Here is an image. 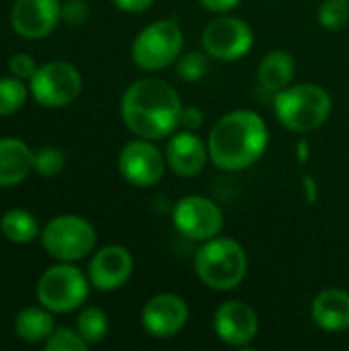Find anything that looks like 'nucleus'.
Instances as JSON below:
<instances>
[{"instance_id": "11", "label": "nucleus", "mask_w": 349, "mask_h": 351, "mask_svg": "<svg viewBox=\"0 0 349 351\" xmlns=\"http://www.w3.org/2000/svg\"><path fill=\"white\" fill-rule=\"evenodd\" d=\"M165 154L152 144V140L140 138L128 142L119 152V173L134 187L156 185L165 175Z\"/></svg>"}, {"instance_id": "33", "label": "nucleus", "mask_w": 349, "mask_h": 351, "mask_svg": "<svg viewBox=\"0 0 349 351\" xmlns=\"http://www.w3.org/2000/svg\"><path fill=\"white\" fill-rule=\"evenodd\" d=\"M302 183H304V199H306V204H315L317 202V197H319V191H317V181L311 177V175H304L302 177Z\"/></svg>"}, {"instance_id": "24", "label": "nucleus", "mask_w": 349, "mask_h": 351, "mask_svg": "<svg viewBox=\"0 0 349 351\" xmlns=\"http://www.w3.org/2000/svg\"><path fill=\"white\" fill-rule=\"evenodd\" d=\"M208 53L206 51H187L177 58V74L185 82H197L208 74Z\"/></svg>"}, {"instance_id": "14", "label": "nucleus", "mask_w": 349, "mask_h": 351, "mask_svg": "<svg viewBox=\"0 0 349 351\" xmlns=\"http://www.w3.org/2000/svg\"><path fill=\"white\" fill-rule=\"evenodd\" d=\"M62 19L58 0H16L10 10L12 29L25 39H41L49 35Z\"/></svg>"}, {"instance_id": "12", "label": "nucleus", "mask_w": 349, "mask_h": 351, "mask_svg": "<svg viewBox=\"0 0 349 351\" xmlns=\"http://www.w3.org/2000/svg\"><path fill=\"white\" fill-rule=\"evenodd\" d=\"M214 329H216V335L224 343L232 348H245L257 337L259 319L247 302L228 300L216 308Z\"/></svg>"}, {"instance_id": "9", "label": "nucleus", "mask_w": 349, "mask_h": 351, "mask_svg": "<svg viewBox=\"0 0 349 351\" xmlns=\"http://www.w3.org/2000/svg\"><path fill=\"white\" fill-rule=\"evenodd\" d=\"M202 43L214 60H241L253 47V29L239 16H218L204 27Z\"/></svg>"}, {"instance_id": "22", "label": "nucleus", "mask_w": 349, "mask_h": 351, "mask_svg": "<svg viewBox=\"0 0 349 351\" xmlns=\"http://www.w3.org/2000/svg\"><path fill=\"white\" fill-rule=\"evenodd\" d=\"M76 331L80 333V337L86 343H99L105 339L107 331H109V321L107 315L97 308V306H86L78 319H76Z\"/></svg>"}, {"instance_id": "21", "label": "nucleus", "mask_w": 349, "mask_h": 351, "mask_svg": "<svg viewBox=\"0 0 349 351\" xmlns=\"http://www.w3.org/2000/svg\"><path fill=\"white\" fill-rule=\"evenodd\" d=\"M0 230H2L6 241L16 243V245H25V243H31L39 234V224L31 212L21 210V208H12L2 216Z\"/></svg>"}, {"instance_id": "32", "label": "nucleus", "mask_w": 349, "mask_h": 351, "mask_svg": "<svg viewBox=\"0 0 349 351\" xmlns=\"http://www.w3.org/2000/svg\"><path fill=\"white\" fill-rule=\"evenodd\" d=\"M119 10H125V12H142L146 10L148 6H152L154 0H111Z\"/></svg>"}, {"instance_id": "16", "label": "nucleus", "mask_w": 349, "mask_h": 351, "mask_svg": "<svg viewBox=\"0 0 349 351\" xmlns=\"http://www.w3.org/2000/svg\"><path fill=\"white\" fill-rule=\"evenodd\" d=\"M167 165L179 177H195L204 171L208 154V144L195 132L183 130L171 136L167 144Z\"/></svg>"}, {"instance_id": "23", "label": "nucleus", "mask_w": 349, "mask_h": 351, "mask_svg": "<svg viewBox=\"0 0 349 351\" xmlns=\"http://www.w3.org/2000/svg\"><path fill=\"white\" fill-rule=\"evenodd\" d=\"M27 99V88L21 78H0V117L16 113Z\"/></svg>"}, {"instance_id": "19", "label": "nucleus", "mask_w": 349, "mask_h": 351, "mask_svg": "<svg viewBox=\"0 0 349 351\" xmlns=\"http://www.w3.org/2000/svg\"><path fill=\"white\" fill-rule=\"evenodd\" d=\"M296 72V62L290 51L274 49L269 51L257 68V82L267 93H280L290 86Z\"/></svg>"}, {"instance_id": "2", "label": "nucleus", "mask_w": 349, "mask_h": 351, "mask_svg": "<svg viewBox=\"0 0 349 351\" xmlns=\"http://www.w3.org/2000/svg\"><path fill=\"white\" fill-rule=\"evenodd\" d=\"M269 132L263 117L237 109L216 121L208 138L210 160L222 171H243L255 165L267 148Z\"/></svg>"}, {"instance_id": "17", "label": "nucleus", "mask_w": 349, "mask_h": 351, "mask_svg": "<svg viewBox=\"0 0 349 351\" xmlns=\"http://www.w3.org/2000/svg\"><path fill=\"white\" fill-rule=\"evenodd\" d=\"M313 321L329 333H339L349 329V294L339 288L323 290L311 308Z\"/></svg>"}, {"instance_id": "7", "label": "nucleus", "mask_w": 349, "mask_h": 351, "mask_svg": "<svg viewBox=\"0 0 349 351\" xmlns=\"http://www.w3.org/2000/svg\"><path fill=\"white\" fill-rule=\"evenodd\" d=\"M88 284L91 280L78 267L70 263L53 265L37 282V300L51 313H72L84 304Z\"/></svg>"}, {"instance_id": "34", "label": "nucleus", "mask_w": 349, "mask_h": 351, "mask_svg": "<svg viewBox=\"0 0 349 351\" xmlns=\"http://www.w3.org/2000/svg\"><path fill=\"white\" fill-rule=\"evenodd\" d=\"M296 158L298 162H306L309 160V142L306 140H300L298 146H296Z\"/></svg>"}, {"instance_id": "26", "label": "nucleus", "mask_w": 349, "mask_h": 351, "mask_svg": "<svg viewBox=\"0 0 349 351\" xmlns=\"http://www.w3.org/2000/svg\"><path fill=\"white\" fill-rule=\"evenodd\" d=\"M64 165H66V156L60 148L45 146L33 154V169L43 177H53L58 173H62Z\"/></svg>"}, {"instance_id": "18", "label": "nucleus", "mask_w": 349, "mask_h": 351, "mask_svg": "<svg viewBox=\"0 0 349 351\" xmlns=\"http://www.w3.org/2000/svg\"><path fill=\"white\" fill-rule=\"evenodd\" d=\"M33 150L19 138H0V187H12L33 171Z\"/></svg>"}, {"instance_id": "25", "label": "nucleus", "mask_w": 349, "mask_h": 351, "mask_svg": "<svg viewBox=\"0 0 349 351\" xmlns=\"http://www.w3.org/2000/svg\"><path fill=\"white\" fill-rule=\"evenodd\" d=\"M319 21L325 29H344L349 23V0H323L319 6Z\"/></svg>"}, {"instance_id": "8", "label": "nucleus", "mask_w": 349, "mask_h": 351, "mask_svg": "<svg viewBox=\"0 0 349 351\" xmlns=\"http://www.w3.org/2000/svg\"><path fill=\"white\" fill-rule=\"evenodd\" d=\"M33 99L49 109L70 105L82 88L80 72L68 62H47L29 78Z\"/></svg>"}, {"instance_id": "27", "label": "nucleus", "mask_w": 349, "mask_h": 351, "mask_svg": "<svg viewBox=\"0 0 349 351\" xmlns=\"http://www.w3.org/2000/svg\"><path fill=\"white\" fill-rule=\"evenodd\" d=\"M45 351H86L88 343L80 337L78 331L70 329H53V333L43 341Z\"/></svg>"}, {"instance_id": "5", "label": "nucleus", "mask_w": 349, "mask_h": 351, "mask_svg": "<svg viewBox=\"0 0 349 351\" xmlns=\"http://www.w3.org/2000/svg\"><path fill=\"white\" fill-rule=\"evenodd\" d=\"M183 51V31L175 21L160 19L144 27L132 45V60L138 68L154 72L171 66Z\"/></svg>"}, {"instance_id": "15", "label": "nucleus", "mask_w": 349, "mask_h": 351, "mask_svg": "<svg viewBox=\"0 0 349 351\" xmlns=\"http://www.w3.org/2000/svg\"><path fill=\"white\" fill-rule=\"evenodd\" d=\"M134 271V259L125 247L109 245L95 253L88 265V280L101 292L121 288Z\"/></svg>"}, {"instance_id": "1", "label": "nucleus", "mask_w": 349, "mask_h": 351, "mask_svg": "<svg viewBox=\"0 0 349 351\" xmlns=\"http://www.w3.org/2000/svg\"><path fill=\"white\" fill-rule=\"evenodd\" d=\"M183 103L179 93L160 78H140L121 99V117L132 134L163 140L181 125Z\"/></svg>"}, {"instance_id": "29", "label": "nucleus", "mask_w": 349, "mask_h": 351, "mask_svg": "<svg viewBox=\"0 0 349 351\" xmlns=\"http://www.w3.org/2000/svg\"><path fill=\"white\" fill-rule=\"evenodd\" d=\"M8 68H10V74L21 78V80L23 78H31L35 74V70H37L33 58L27 56V53H14L10 58V62H8Z\"/></svg>"}, {"instance_id": "28", "label": "nucleus", "mask_w": 349, "mask_h": 351, "mask_svg": "<svg viewBox=\"0 0 349 351\" xmlns=\"http://www.w3.org/2000/svg\"><path fill=\"white\" fill-rule=\"evenodd\" d=\"M88 14H91V10L84 0H66L62 4V21L66 25L78 27V25L86 23Z\"/></svg>"}, {"instance_id": "31", "label": "nucleus", "mask_w": 349, "mask_h": 351, "mask_svg": "<svg viewBox=\"0 0 349 351\" xmlns=\"http://www.w3.org/2000/svg\"><path fill=\"white\" fill-rule=\"evenodd\" d=\"M241 0H200V4L210 12H228L239 6Z\"/></svg>"}, {"instance_id": "4", "label": "nucleus", "mask_w": 349, "mask_h": 351, "mask_svg": "<svg viewBox=\"0 0 349 351\" xmlns=\"http://www.w3.org/2000/svg\"><path fill=\"white\" fill-rule=\"evenodd\" d=\"M247 253L232 239L214 237L195 253V274L212 290H234L247 276Z\"/></svg>"}, {"instance_id": "20", "label": "nucleus", "mask_w": 349, "mask_h": 351, "mask_svg": "<svg viewBox=\"0 0 349 351\" xmlns=\"http://www.w3.org/2000/svg\"><path fill=\"white\" fill-rule=\"evenodd\" d=\"M53 329H56V323H53L51 311H47L45 306L43 308H37V306L23 308L14 319V331L27 343L45 341L53 333Z\"/></svg>"}, {"instance_id": "13", "label": "nucleus", "mask_w": 349, "mask_h": 351, "mask_svg": "<svg viewBox=\"0 0 349 351\" xmlns=\"http://www.w3.org/2000/svg\"><path fill=\"white\" fill-rule=\"evenodd\" d=\"M189 319L185 300L177 294H158L142 308V325L152 337L165 339L177 335Z\"/></svg>"}, {"instance_id": "3", "label": "nucleus", "mask_w": 349, "mask_h": 351, "mask_svg": "<svg viewBox=\"0 0 349 351\" xmlns=\"http://www.w3.org/2000/svg\"><path fill=\"white\" fill-rule=\"evenodd\" d=\"M274 107L280 123L286 130L309 134L319 130L329 119L333 101L323 86L300 82L276 93Z\"/></svg>"}, {"instance_id": "6", "label": "nucleus", "mask_w": 349, "mask_h": 351, "mask_svg": "<svg viewBox=\"0 0 349 351\" xmlns=\"http://www.w3.org/2000/svg\"><path fill=\"white\" fill-rule=\"evenodd\" d=\"M43 249L58 261L72 263L84 259L97 245L93 224L80 216H58L49 220L41 232Z\"/></svg>"}, {"instance_id": "10", "label": "nucleus", "mask_w": 349, "mask_h": 351, "mask_svg": "<svg viewBox=\"0 0 349 351\" xmlns=\"http://www.w3.org/2000/svg\"><path fill=\"white\" fill-rule=\"evenodd\" d=\"M173 222L183 237L191 241H210L220 234L224 216L212 199L202 195H187L177 202Z\"/></svg>"}, {"instance_id": "30", "label": "nucleus", "mask_w": 349, "mask_h": 351, "mask_svg": "<svg viewBox=\"0 0 349 351\" xmlns=\"http://www.w3.org/2000/svg\"><path fill=\"white\" fill-rule=\"evenodd\" d=\"M204 123V111L197 109V107H183V113H181V125L183 130H189V132H195L200 130Z\"/></svg>"}]
</instances>
